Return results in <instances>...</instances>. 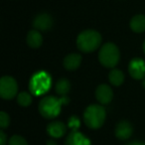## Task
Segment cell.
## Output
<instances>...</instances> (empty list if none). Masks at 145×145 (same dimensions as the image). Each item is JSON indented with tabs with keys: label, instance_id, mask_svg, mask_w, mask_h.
I'll list each match as a JSON object with an SVG mask.
<instances>
[{
	"label": "cell",
	"instance_id": "1",
	"mask_svg": "<svg viewBox=\"0 0 145 145\" xmlns=\"http://www.w3.org/2000/svg\"><path fill=\"white\" fill-rule=\"evenodd\" d=\"M68 101L66 97H62V99H57L53 95L44 97L39 103V112L45 118L53 119L60 114L63 103H68Z\"/></svg>",
	"mask_w": 145,
	"mask_h": 145
},
{
	"label": "cell",
	"instance_id": "2",
	"mask_svg": "<svg viewBox=\"0 0 145 145\" xmlns=\"http://www.w3.org/2000/svg\"><path fill=\"white\" fill-rule=\"evenodd\" d=\"M101 43V36L97 31L85 30L80 33L77 38V46L84 53L95 51Z\"/></svg>",
	"mask_w": 145,
	"mask_h": 145
},
{
	"label": "cell",
	"instance_id": "3",
	"mask_svg": "<svg viewBox=\"0 0 145 145\" xmlns=\"http://www.w3.org/2000/svg\"><path fill=\"white\" fill-rule=\"evenodd\" d=\"M105 109L99 105H91L84 112V120L88 127L97 129L103 124L105 120Z\"/></svg>",
	"mask_w": 145,
	"mask_h": 145
},
{
	"label": "cell",
	"instance_id": "4",
	"mask_svg": "<svg viewBox=\"0 0 145 145\" xmlns=\"http://www.w3.org/2000/svg\"><path fill=\"white\" fill-rule=\"evenodd\" d=\"M119 50L113 43H106L99 53V63L105 68H114L119 61Z\"/></svg>",
	"mask_w": 145,
	"mask_h": 145
},
{
	"label": "cell",
	"instance_id": "5",
	"mask_svg": "<svg viewBox=\"0 0 145 145\" xmlns=\"http://www.w3.org/2000/svg\"><path fill=\"white\" fill-rule=\"evenodd\" d=\"M51 77L46 72H38L32 76L29 83V89L32 95H42L50 89Z\"/></svg>",
	"mask_w": 145,
	"mask_h": 145
},
{
	"label": "cell",
	"instance_id": "6",
	"mask_svg": "<svg viewBox=\"0 0 145 145\" xmlns=\"http://www.w3.org/2000/svg\"><path fill=\"white\" fill-rule=\"evenodd\" d=\"M18 85L12 77L4 76L0 80V95L3 99H12L16 97Z\"/></svg>",
	"mask_w": 145,
	"mask_h": 145
},
{
	"label": "cell",
	"instance_id": "7",
	"mask_svg": "<svg viewBox=\"0 0 145 145\" xmlns=\"http://www.w3.org/2000/svg\"><path fill=\"white\" fill-rule=\"evenodd\" d=\"M128 72L133 79L143 80L145 78V62L139 58L131 60L128 66Z\"/></svg>",
	"mask_w": 145,
	"mask_h": 145
},
{
	"label": "cell",
	"instance_id": "8",
	"mask_svg": "<svg viewBox=\"0 0 145 145\" xmlns=\"http://www.w3.org/2000/svg\"><path fill=\"white\" fill-rule=\"evenodd\" d=\"M95 97L101 105H107L113 99V93L110 87L107 85H101L95 89Z\"/></svg>",
	"mask_w": 145,
	"mask_h": 145
},
{
	"label": "cell",
	"instance_id": "9",
	"mask_svg": "<svg viewBox=\"0 0 145 145\" xmlns=\"http://www.w3.org/2000/svg\"><path fill=\"white\" fill-rule=\"evenodd\" d=\"M33 26L38 31H47L53 26V19L51 15L46 14V13L39 14L35 17L33 21Z\"/></svg>",
	"mask_w": 145,
	"mask_h": 145
},
{
	"label": "cell",
	"instance_id": "10",
	"mask_svg": "<svg viewBox=\"0 0 145 145\" xmlns=\"http://www.w3.org/2000/svg\"><path fill=\"white\" fill-rule=\"evenodd\" d=\"M115 136L120 140H126L132 135L133 128L130 122L127 120H122L118 122L115 126Z\"/></svg>",
	"mask_w": 145,
	"mask_h": 145
},
{
	"label": "cell",
	"instance_id": "11",
	"mask_svg": "<svg viewBox=\"0 0 145 145\" xmlns=\"http://www.w3.org/2000/svg\"><path fill=\"white\" fill-rule=\"evenodd\" d=\"M67 131V126L62 121H52L47 126V132L53 138H61L64 136Z\"/></svg>",
	"mask_w": 145,
	"mask_h": 145
},
{
	"label": "cell",
	"instance_id": "12",
	"mask_svg": "<svg viewBox=\"0 0 145 145\" xmlns=\"http://www.w3.org/2000/svg\"><path fill=\"white\" fill-rule=\"evenodd\" d=\"M66 145H91L89 138L83 133L77 130H72L66 139Z\"/></svg>",
	"mask_w": 145,
	"mask_h": 145
},
{
	"label": "cell",
	"instance_id": "13",
	"mask_svg": "<svg viewBox=\"0 0 145 145\" xmlns=\"http://www.w3.org/2000/svg\"><path fill=\"white\" fill-rule=\"evenodd\" d=\"M82 63V56L79 54H70L65 57L64 59V67L68 71H75L80 67Z\"/></svg>",
	"mask_w": 145,
	"mask_h": 145
},
{
	"label": "cell",
	"instance_id": "14",
	"mask_svg": "<svg viewBox=\"0 0 145 145\" xmlns=\"http://www.w3.org/2000/svg\"><path fill=\"white\" fill-rule=\"evenodd\" d=\"M130 28L135 33H142L145 31V15H135L130 20Z\"/></svg>",
	"mask_w": 145,
	"mask_h": 145
},
{
	"label": "cell",
	"instance_id": "15",
	"mask_svg": "<svg viewBox=\"0 0 145 145\" xmlns=\"http://www.w3.org/2000/svg\"><path fill=\"white\" fill-rule=\"evenodd\" d=\"M43 37L38 30H32L27 35V44L33 49H37L42 45Z\"/></svg>",
	"mask_w": 145,
	"mask_h": 145
},
{
	"label": "cell",
	"instance_id": "16",
	"mask_svg": "<svg viewBox=\"0 0 145 145\" xmlns=\"http://www.w3.org/2000/svg\"><path fill=\"white\" fill-rule=\"evenodd\" d=\"M108 80L111 85L115 86V87H118V86H120L121 84L123 83V81H124V75H123V72H121V71L114 69V70H112L109 72Z\"/></svg>",
	"mask_w": 145,
	"mask_h": 145
},
{
	"label": "cell",
	"instance_id": "17",
	"mask_svg": "<svg viewBox=\"0 0 145 145\" xmlns=\"http://www.w3.org/2000/svg\"><path fill=\"white\" fill-rule=\"evenodd\" d=\"M70 89H71V84L67 79H61L57 82L56 93H58L59 95L66 97V95L70 91Z\"/></svg>",
	"mask_w": 145,
	"mask_h": 145
},
{
	"label": "cell",
	"instance_id": "18",
	"mask_svg": "<svg viewBox=\"0 0 145 145\" xmlns=\"http://www.w3.org/2000/svg\"><path fill=\"white\" fill-rule=\"evenodd\" d=\"M17 103L20 106L23 107H27L31 105L32 103V95L30 93H26V91H23L20 93L17 97Z\"/></svg>",
	"mask_w": 145,
	"mask_h": 145
},
{
	"label": "cell",
	"instance_id": "19",
	"mask_svg": "<svg viewBox=\"0 0 145 145\" xmlns=\"http://www.w3.org/2000/svg\"><path fill=\"white\" fill-rule=\"evenodd\" d=\"M8 145H28L27 141L20 135H13L9 139Z\"/></svg>",
	"mask_w": 145,
	"mask_h": 145
},
{
	"label": "cell",
	"instance_id": "20",
	"mask_svg": "<svg viewBox=\"0 0 145 145\" xmlns=\"http://www.w3.org/2000/svg\"><path fill=\"white\" fill-rule=\"evenodd\" d=\"M9 123H10V117L5 111H1L0 112V126L2 129H5L8 127Z\"/></svg>",
	"mask_w": 145,
	"mask_h": 145
},
{
	"label": "cell",
	"instance_id": "21",
	"mask_svg": "<svg viewBox=\"0 0 145 145\" xmlns=\"http://www.w3.org/2000/svg\"><path fill=\"white\" fill-rule=\"evenodd\" d=\"M79 125H80V122H79V120H78L77 117H71L70 118V126L72 127L74 130H76Z\"/></svg>",
	"mask_w": 145,
	"mask_h": 145
},
{
	"label": "cell",
	"instance_id": "22",
	"mask_svg": "<svg viewBox=\"0 0 145 145\" xmlns=\"http://www.w3.org/2000/svg\"><path fill=\"white\" fill-rule=\"evenodd\" d=\"M7 144V137L6 134L3 132V130L0 131V145H6Z\"/></svg>",
	"mask_w": 145,
	"mask_h": 145
},
{
	"label": "cell",
	"instance_id": "23",
	"mask_svg": "<svg viewBox=\"0 0 145 145\" xmlns=\"http://www.w3.org/2000/svg\"><path fill=\"white\" fill-rule=\"evenodd\" d=\"M127 145H145V142H141V141H133V142L128 143Z\"/></svg>",
	"mask_w": 145,
	"mask_h": 145
},
{
	"label": "cell",
	"instance_id": "24",
	"mask_svg": "<svg viewBox=\"0 0 145 145\" xmlns=\"http://www.w3.org/2000/svg\"><path fill=\"white\" fill-rule=\"evenodd\" d=\"M47 145H55V143L53 142V141H49V142L47 143Z\"/></svg>",
	"mask_w": 145,
	"mask_h": 145
},
{
	"label": "cell",
	"instance_id": "25",
	"mask_svg": "<svg viewBox=\"0 0 145 145\" xmlns=\"http://www.w3.org/2000/svg\"><path fill=\"white\" fill-rule=\"evenodd\" d=\"M142 48H143V52H144V54H145V41H144V43H143Z\"/></svg>",
	"mask_w": 145,
	"mask_h": 145
},
{
	"label": "cell",
	"instance_id": "26",
	"mask_svg": "<svg viewBox=\"0 0 145 145\" xmlns=\"http://www.w3.org/2000/svg\"><path fill=\"white\" fill-rule=\"evenodd\" d=\"M143 86H144V87H145V81L143 82Z\"/></svg>",
	"mask_w": 145,
	"mask_h": 145
}]
</instances>
